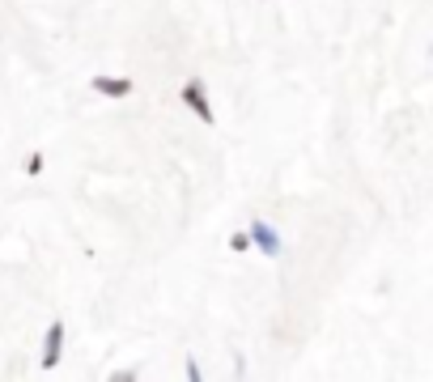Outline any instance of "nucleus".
<instances>
[{"label":"nucleus","mask_w":433,"mask_h":382,"mask_svg":"<svg viewBox=\"0 0 433 382\" xmlns=\"http://www.w3.org/2000/svg\"><path fill=\"white\" fill-rule=\"evenodd\" d=\"M94 89H102V94H127V89H132V85H127V81H107V76H98V81H94Z\"/></svg>","instance_id":"1"},{"label":"nucleus","mask_w":433,"mask_h":382,"mask_svg":"<svg viewBox=\"0 0 433 382\" xmlns=\"http://www.w3.org/2000/svg\"><path fill=\"white\" fill-rule=\"evenodd\" d=\"M187 102H191V107H200V115H204V119H213V111L204 107V98H200V85H196V81L187 85Z\"/></svg>","instance_id":"2"},{"label":"nucleus","mask_w":433,"mask_h":382,"mask_svg":"<svg viewBox=\"0 0 433 382\" xmlns=\"http://www.w3.org/2000/svg\"><path fill=\"white\" fill-rule=\"evenodd\" d=\"M56 344H60V327H51V336H47V357H43V365H56Z\"/></svg>","instance_id":"3"}]
</instances>
